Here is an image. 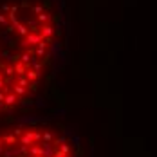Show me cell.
Wrapping results in <instances>:
<instances>
[{"label": "cell", "mask_w": 157, "mask_h": 157, "mask_svg": "<svg viewBox=\"0 0 157 157\" xmlns=\"http://www.w3.org/2000/svg\"><path fill=\"white\" fill-rule=\"evenodd\" d=\"M62 31L52 0H0V110L36 90Z\"/></svg>", "instance_id": "1"}]
</instances>
